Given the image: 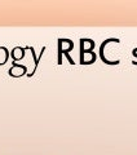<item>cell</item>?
I'll return each mask as SVG.
<instances>
[{
  "label": "cell",
  "mask_w": 137,
  "mask_h": 155,
  "mask_svg": "<svg viewBox=\"0 0 137 155\" xmlns=\"http://www.w3.org/2000/svg\"><path fill=\"white\" fill-rule=\"evenodd\" d=\"M26 48H27V49H30V51H31V53H32V57H34V62H35V66H34V70H32V72H30V74H27V76H32V75L36 72L38 65H39V61H40V57L44 54V52H45V47H43V48H42V52H40V56H39V57H36V54H35V51H34V48H32V47H26Z\"/></svg>",
  "instance_id": "cell-2"
},
{
  "label": "cell",
  "mask_w": 137,
  "mask_h": 155,
  "mask_svg": "<svg viewBox=\"0 0 137 155\" xmlns=\"http://www.w3.org/2000/svg\"><path fill=\"white\" fill-rule=\"evenodd\" d=\"M110 41H115V43H120L119 41V39H116V38H110V39H106V40L102 43L101 47H100V57H101V60L105 62L106 65H119V61H109V60H106V57L104 54V49H105V45L107 44V43H110Z\"/></svg>",
  "instance_id": "cell-1"
},
{
  "label": "cell",
  "mask_w": 137,
  "mask_h": 155,
  "mask_svg": "<svg viewBox=\"0 0 137 155\" xmlns=\"http://www.w3.org/2000/svg\"><path fill=\"white\" fill-rule=\"evenodd\" d=\"M84 41H85V39H80V64L82 65H85V61H84V54H85Z\"/></svg>",
  "instance_id": "cell-3"
},
{
  "label": "cell",
  "mask_w": 137,
  "mask_h": 155,
  "mask_svg": "<svg viewBox=\"0 0 137 155\" xmlns=\"http://www.w3.org/2000/svg\"><path fill=\"white\" fill-rule=\"evenodd\" d=\"M132 54H133L135 57H137V48H136V49H133V52H132Z\"/></svg>",
  "instance_id": "cell-5"
},
{
  "label": "cell",
  "mask_w": 137,
  "mask_h": 155,
  "mask_svg": "<svg viewBox=\"0 0 137 155\" xmlns=\"http://www.w3.org/2000/svg\"><path fill=\"white\" fill-rule=\"evenodd\" d=\"M62 44H63L62 40H61V39H58V60H57L58 65L62 64Z\"/></svg>",
  "instance_id": "cell-4"
}]
</instances>
